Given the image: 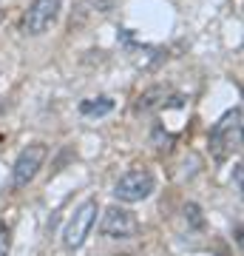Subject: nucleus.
I'll use <instances>...</instances> for the list:
<instances>
[{
	"label": "nucleus",
	"mask_w": 244,
	"mask_h": 256,
	"mask_svg": "<svg viewBox=\"0 0 244 256\" xmlns=\"http://www.w3.org/2000/svg\"><path fill=\"white\" fill-rule=\"evenodd\" d=\"M11 250V228L6 222H0V256H9Z\"/></svg>",
	"instance_id": "obj_10"
},
{
	"label": "nucleus",
	"mask_w": 244,
	"mask_h": 256,
	"mask_svg": "<svg viewBox=\"0 0 244 256\" xmlns=\"http://www.w3.org/2000/svg\"><path fill=\"white\" fill-rule=\"evenodd\" d=\"M45 156H48V148H45L43 142H31V146H26L20 151L14 165H11V188H14V191L28 188V182L40 174Z\"/></svg>",
	"instance_id": "obj_6"
},
{
	"label": "nucleus",
	"mask_w": 244,
	"mask_h": 256,
	"mask_svg": "<svg viewBox=\"0 0 244 256\" xmlns=\"http://www.w3.org/2000/svg\"><path fill=\"white\" fill-rule=\"evenodd\" d=\"M60 9H63V0H31L28 9L23 12V20H20L23 34H28V37L45 34L57 23Z\"/></svg>",
	"instance_id": "obj_4"
},
{
	"label": "nucleus",
	"mask_w": 244,
	"mask_h": 256,
	"mask_svg": "<svg viewBox=\"0 0 244 256\" xmlns=\"http://www.w3.org/2000/svg\"><path fill=\"white\" fill-rule=\"evenodd\" d=\"M239 146H242V108L236 106L225 111L210 128V154L216 162H225L227 156H233V151H239Z\"/></svg>",
	"instance_id": "obj_1"
},
{
	"label": "nucleus",
	"mask_w": 244,
	"mask_h": 256,
	"mask_svg": "<svg viewBox=\"0 0 244 256\" xmlns=\"http://www.w3.org/2000/svg\"><path fill=\"white\" fill-rule=\"evenodd\" d=\"M100 234L105 239H114V242L136 239L139 236V220L134 216V210L122 208V205H111V208H105V214H102Z\"/></svg>",
	"instance_id": "obj_5"
},
{
	"label": "nucleus",
	"mask_w": 244,
	"mask_h": 256,
	"mask_svg": "<svg viewBox=\"0 0 244 256\" xmlns=\"http://www.w3.org/2000/svg\"><path fill=\"white\" fill-rule=\"evenodd\" d=\"M233 182H236V191H242V162L236 165V171H233Z\"/></svg>",
	"instance_id": "obj_11"
},
{
	"label": "nucleus",
	"mask_w": 244,
	"mask_h": 256,
	"mask_svg": "<svg viewBox=\"0 0 244 256\" xmlns=\"http://www.w3.org/2000/svg\"><path fill=\"white\" fill-rule=\"evenodd\" d=\"M185 222H188V228H193V230L205 228V216H202V208L196 202H188V205H185Z\"/></svg>",
	"instance_id": "obj_9"
},
{
	"label": "nucleus",
	"mask_w": 244,
	"mask_h": 256,
	"mask_svg": "<svg viewBox=\"0 0 244 256\" xmlns=\"http://www.w3.org/2000/svg\"><path fill=\"white\" fill-rule=\"evenodd\" d=\"M114 111V100L111 97H88V100L80 102V114L82 117H105V114H111Z\"/></svg>",
	"instance_id": "obj_8"
},
{
	"label": "nucleus",
	"mask_w": 244,
	"mask_h": 256,
	"mask_svg": "<svg viewBox=\"0 0 244 256\" xmlns=\"http://www.w3.org/2000/svg\"><path fill=\"white\" fill-rule=\"evenodd\" d=\"M165 97H168V88H165V86H151V88H145L134 102V114H151V111L162 108Z\"/></svg>",
	"instance_id": "obj_7"
},
{
	"label": "nucleus",
	"mask_w": 244,
	"mask_h": 256,
	"mask_svg": "<svg viewBox=\"0 0 244 256\" xmlns=\"http://www.w3.org/2000/svg\"><path fill=\"white\" fill-rule=\"evenodd\" d=\"M156 191V176L148 171V168H131L117 180L114 185V196H117L122 205H134V202L148 200L151 194Z\"/></svg>",
	"instance_id": "obj_2"
},
{
	"label": "nucleus",
	"mask_w": 244,
	"mask_h": 256,
	"mask_svg": "<svg viewBox=\"0 0 244 256\" xmlns=\"http://www.w3.org/2000/svg\"><path fill=\"white\" fill-rule=\"evenodd\" d=\"M97 214H100L97 200H85L80 208L74 210L71 220L65 222V228H63L65 250H80V248L85 245V239H88L91 228H94V222H97Z\"/></svg>",
	"instance_id": "obj_3"
}]
</instances>
